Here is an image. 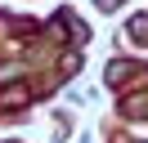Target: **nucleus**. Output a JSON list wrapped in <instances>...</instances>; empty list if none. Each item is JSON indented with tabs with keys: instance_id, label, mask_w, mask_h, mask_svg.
<instances>
[{
	"instance_id": "1",
	"label": "nucleus",
	"mask_w": 148,
	"mask_h": 143,
	"mask_svg": "<svg viewBox=\"0 0 148 143\" xmlns=\"http://www.w3.org/2000/svg\"><path fill=\"white\" fill-rule=\"evenodd\" d=\"M130 36H135V40H148V18H135V22H130Z\"/></svg>"
},
{
	"instance_id": "2",
	"label": "nucleus",
	"mask_w": 148,
	"mask_h": 143,
	"mask_svg": "<svg viewBox=\"0 0 148 143\" xmlns=\"http://www.w3.org/2000/svg\"><path fill=\"white\" fill-rule=\"evenodd\" d=\"M99 5H117V0H99Z\"/></svg>"
}]
</instances>
